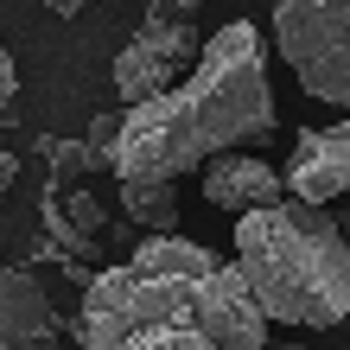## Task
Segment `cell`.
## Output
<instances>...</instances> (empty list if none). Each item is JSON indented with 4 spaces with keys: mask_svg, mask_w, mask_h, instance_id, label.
I'll return each instance as SVG.
<instances>
[{
    "mask_svg": "<svg viewBox=\"0 0 350 350\" xmlns=\"http://www.w3.org/2000/svg\"><path fill=\"white\" fill-rule=\"evenodd\" d=\"M77 338L83 350H267V319L236 261L185 236H147L83 286Z\"/></svg>",
    "mask_w": 350,
    "mask_h": 350,
    "instance_id": "1",
    "label": "cell"
},
{
    "mask_svg": "<svg viewBox=\"0 0 350 350\" xmlns=\"http://www.w3.org/2000/svg\"><path fill=\"white\" fill-rule=\"evenodd\" d=\"M280 128L274 90H267V51L249 19H230L204 38L198 70L159 102L121 109V140L109 172L121 185H178L185 172L211 166L223 153L267 147Z\"/></svg>",
    "mask_w": 350,
    "mask_h": 350,
    "instance_id": "2",
    "label": "cell"
},
{
    "mask_svg": "<svg viewBox=\"0 0 350 350\" xmlns=\"http://www.w3.org/2000/svg\"><path fill=\"white\" fill-rule=\"evenodd\" d=\"M236 274L255 293L261 319L332 332L350 312V242L332 211L312 204H267L236 217Z\"/></svg>",
    "mask_w": 350,
    "mask_h": 350,
    "instance_id": "3",
    "label": "cell"
},
{
    "mask_svg": "<svg viewBox=\"0 0 350 350\" xmlns=\"http://www.w3.org/2000/svg\"><path fill=\"white\" fill-rule=\"evenodd\" d=\"M274 45L306 96L350 109V0H280Z\"/></svg>",
    "mask_w": 350,
    "mask_h": 350,
    "instance_id": "4",
    "label": "cell"
},
{
    "mask_svg": "<svg viewBox=\"0 0 350 350\" xmlns=\"http://www.w3.org/2000/svg\"><path fill=\"white\" fill-rule=\"evenodd\" d=\"M198 26L172 7H147V19L134 26V38L115 57V96L121 109H140V102H159L166 90H178L185 77L198 70Z\"/></svg>",
    "mask_w": 350,
    "mask_h": 350,
    "instance_id": "5",
    "label": "cell"
},
{
    "mask_svg": "<svg viewBox=\"0 0 350 350\" xmlns=\"http://www.w3.org/2000/svg\"><path fill=\"white\" fill-rule=\"evenodd\" d=\"M286 198L293 204H312V211H325L332 198L350 191V121H332V128H306L293 140V159H286Z\"/></svg>",
    "mask_w": 350,
    "mask_h": 350,
    "instance_id": "6",
    "label": "cell"
},
{
    "mask_svg": "<svg viewBox=\"0 0 350 350\" xmlns=\"http://www.w3.org/2000/svg\"><path fill=\"white\" fill-rule=\"evenodd\" d=\"M57 344V319L51 299L26 267L0 261V350H51Z\"/></svg>",
    "mask_w": 350,
    "mask_h": 350,
    "instance_id": "7",
    "label": "cell"
},
{
    "mask_svg": "<svg viewBox=\"0 0 350 350\" xmlns=\"http://www.w3.org/2000/svg\"><path fill=\"white\" fill-rule=\"evenodd\" d=\"M204 198H211L217 211L249 217V211H267V204H280V198H286V185H280V172L267 166V159L223 153V159H211V166H204Z\"/></svg>",
    "mask_w": 350,
    "mask_h": 350,
    "instance_id": "8",
    "label": "cell"
},
{
    "mask_svg": "<svg viewBox=\"0 0 350 350\" xmlns=\"http://www.w3.org/2000/svg\"><path fill=\"white\" fill-rule=\"evenodd\" d=\"M121 217L153 236H178V198L172 185H121Z\"/></svg>",
    "mask_w": 350,
    "mask_h": 350,
    "instance_id": "9",
    "label": "cell"
},
{
    "mask_svg": "<svg viewBox=\"0 0 350 350\" xmlns=\"http://www.w3.org/2000/svg\"><path fill=\"white\" fill-rule=\"evenodd\" d=\"M45 159L57 178H77V172H109V159H102L90 140H45Z\"/></svg>",
    "mask_w": 350,
    "mask_h": 350,
    "instance_id": "10",
    "label": "cell"
},
{
    "mask_svg": "<svg viewBox=\"0 0 350 350\" xmlns=\"http://www.w3.org/2000/svg\"><path fill=\"white\" fill-rule=\"evenodd\" d=\"M83 140H90V147H96L102 159H109V153H115V140H121V109H109V115H96Z\"/></svg>",
    "mask_w": 350,
    "mask_h": 350,
    "instance_id": "11",
    "label": "cell"
},
{
    "mask_svg": "<svg viewBox=\"0 0 350 350\" xmlns=\"http://www.w3.org/2000/svg\"><path fill=\"white\" fill-rule=\"evenodd\" d=\"M13 96H19V70H13L7 45H0V121H13Z\"/></svg>",
    "mask_w": 350,
    "mask_h": 350,
    "instance_id": "12",
    "label": "cell"
},
{
    "mask_svg": "<svg viewBox=\"0 0 350 350\" xmlns=\"http://www.w3.org/2000/svg\"><path fill=\"white\" fill-rule=\"evenodd\" d=\"M13 178H19V159H13L7 147H0V191H7V185H13Z\"/></svg>",
    "mask_w": 350,
    "mask_h": 350,
    "instance_id": "13",
    "label": "cell"
},
{
    "mask_svg": "<svg viewBox=\"0 0 350 350\" xmlns=\"http://www.w3.org/2000/svg\"><path fill=\"white\" fill-rule=\"evenodd\" d=\"M45 7H51L57 19H70V13H83V0H45Z\"/></svg>",
    "mask_w": 350,
    "mask_h": 350,
    "instance_id": "14",
    "label": "cell"
},
{
    "mask_svg": "<svg viewBox=\"0 0 350 350\" xmlns=\"http://www.w3.org/2000/svg\"><path fill=\"white\" fill-rule=\"evenodd\" d=\"M159 7H172V13H185V19H191V7H204V0H159Z\"/></svg>",
    "mask_w": 350,
    "mask_h": 350,
    "instance_id": "15",
    "label": "cell"
},
{
    "mask_svg": "<svg viewBox=\"0 0 350 350\" xmlns=\"http://www.w3.org/2000/svg\"><path fill=\"white\" fill-rule=\"evenodd\" d=\"M286 350H299V344H286Z\"/></svg>",
    "mask_w": 350,
    "mask_h": 350,
    "instance_id": "16",
    "label": "cell"
}]
</instances>
